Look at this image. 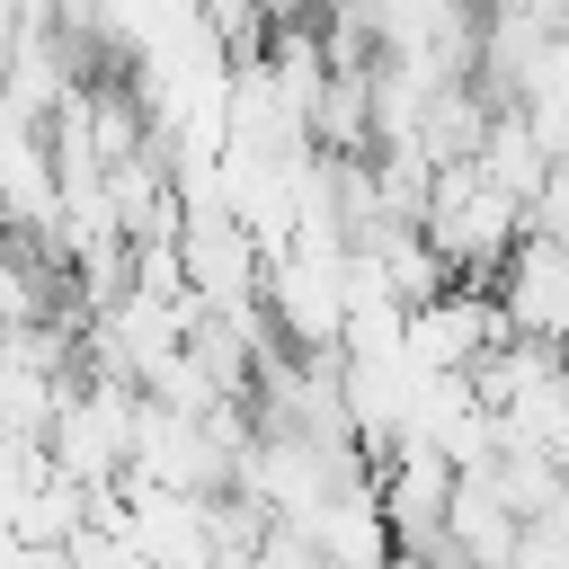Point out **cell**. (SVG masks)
I'll return each instance as SVG.
<instances>
[{
	"label": "cell",
	"instance_id": "cell-2",
	"mask_svg": "<svg viewBox=\"0 0 569 569\" xmlns=\"http://www.w3.org/2000/svg\"><path fill=\"white\" fill-rule=\"evenodd\" d=\"M498 302H507L516 338H551V347H569V240L525 222V240H516L507 267H498Z\"/></svg>",
	"mask_w": 569,
	"mask_h": 569
},
{
	"label": "cell",
	"instance_id": "cell-3",
	"mask_svg": "<svg viewBox=\"0 0 569 569\" xmlns=\"http://www.w3.org/2000/svg\"><path fill=\"white\" fill-rule=\"evenodd\" d=\"M311 542H320V560H329V569H391L400 533H391V516H382V480L338 489V498L311 516Z\"/></svg>",
	"mask_w": 569,
	"mask_h": 569
},
{
	"label": "cell",
	"instance_id": "cell-1",
	"mask_svg": "<svg viewBox=\"0 0 569 569\" xmlns=\"http://www.w3.org/2000/svg\"><path fill=\"white\" fill-rule=\"evenodd\" d=\"M525 196L516 187H498L489 169H480V151L471 160H436V187H427V240L453 258V276H471V284H498V267H507V249L525 240Z\"/></svg>",
	"mask_w": 569,
	"mask_h": 569
},
{
	"label": "cell",
	"instance_id": "cell-4",
	"mask_svg": "<svg viewBox=\"0 0 569 569\" xmlns=\"http://www.w3.org/2000/svg\"><path fill=\"white\" fill-rule=\"evenodd\" d=\"M391 569H445V560H436V551H409V542H400V551H391Z\"/></svg>",
	"mask_w": 569,
	"mask_h": 569
}]
</instances>
